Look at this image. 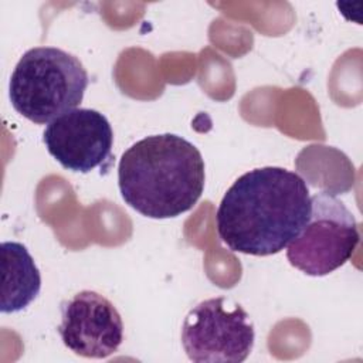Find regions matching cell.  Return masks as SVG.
<instances>
[{
	"instance_id": "6da1fadb",
	"label": "cell",
	"mask_w": 363,
	"mask_h": 363,
	"mask_svg": "<svg viewBox=\"0 0 363 363\" xmlns=\"http://www.w3.org/2000/svg\"><path fill=\"white\" fill-rule=\"evenodd\" d=\"M311 214L309 187L296 172L278 166L241 174L223 196L217 233L234 252L268 257L298 237Z\"/></svg>"
},
{
	"instance_id": "7a4b0ae2",
	"label": "cell",
	"mask_w": 363,
	"mask_h": 363,
	"mask_svg": "<svg viewBox=\"0 0 363 363\" xmlns=\"http://www.w3.org/2000/svg\"><path fill=\"white\" fill-rule=\"evenodd\" d=\"M200 150L174 133L146 136L128 147L118 166L123 201L149 218H173L191 210L204 191Z\"/></svg>"
},
{
	"instance_id": "3957f363",
	"label": "cell",
	"mask_w": 363,
	"mask_h": 363,
	"mask_svg": "<svg viewBox=\"0 0 363 363\" xmlns=\"http://www.w3.org/2000/svg\"><path fill=\"white\" fill-rule=\"evenodd\" d=\"M88 84V72L75 55L57 47H34L16 64L9 98L17 113L44 125L75 109Z\"/></svg>"
},
{
	"instance_id": "277c9868",
	"label": "cell",
	"mask_w": 363,
	"mask_h": 363,
	"mask_svg": "<svg viewBox=\"0 0 363 363\" xmlns=\"http://www.w3.org/2000/svg\"><path fill=\"white\" fill-rule=\"evenodd\" d=\"M360 240L359 225L345 203L329 191L311 197V214L286 247L292 267L311 277H325L345 265Z\"/></svg>"
},
{
	"instance_id": "5b68a950",
	"label": "cell",
	"mask_w": 363,
	"mask_h": 363,
	"mask_svg": "<svg viewBox=\"0 0 363 363\" xmlns=\"http://www.w3.org/2000/svg\"><path fill=\"white\" fill-rule=\"evenodd\" d=\"M255 340L248 312L225 296L208 298L193 306L182 326V345L191 362H244Z\"/></svg>"
},
{
	"instance_id": "8992f818",
	"label": "cell",
	"mask_w": 363,
	"mask_h": 363,
	"mask_svg": "<svg viewBox=\"0 0 363 363\" xmlns=\"http://www.w3.org/2000/svg\"><path fill=\"white\" fill-rule=\"evenodd\" d=\"M43 142L64 169L89 173L111 162L113 130L99 111L75 108L45 126Z\"/></svg>"
},
{
	"instance_id": "52a82bcc",
	"label": "cell",
	"mask_w": 363,
	"mask_h": 363,
	"mask_svg": "<svg viewBox=\"0 0 363 363\" xmlns=\"http://www.w3.org/2000/svg\"><path fill=\"white\" fill-rule=\"evenodd\" d=\"M58 335L72 353L86 359H106L123 342V322L108 298L85 289L61 303Z\"/></svg>"
},
{
	"instance_id": "ba28073f",
	"label": "cell",
	"mask_w": 363,
	"mask_h": 363,
	"mask_svg": "<svg viewBox=\"0 0 363 363\" xmlns=\"http://www.w3.org/2000/svg\"><path fill=\"white\" fill-rule=\"evenodd\" d=\"M1 271L0 311L16 313L26 309L40 294L41 274L24 244L1 242Z\"/></svg>"
}]
</instances>
